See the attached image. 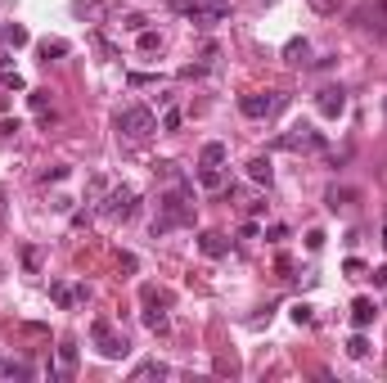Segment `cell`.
<instances>
[{"label": "cell", "mask_w": 387, "mask_h": 383, "mask_svg": "<svg viewBox=\"0 0 387 383\" xmlns=\"http://www.w3.org/2000/svg\"><path fill=\"white\" fill-rule=\"evenodd\" d=\"M144 325H149L153 334H167V329H172V320H167V311H153V302H149V311H144Z\"/></svg>", "instance_id": "2e32d148"}, {"label": "cell", "mask_w": 387, "mask_h": 383, "mask_svg": "<svg viewBox=\"0 0 387 383\" xmlns=\"http://www.w3.org/2000/svg\"><path fill=\"white\" fill-rule=\"evenodd\" d=\"M77 14H81V18L90 14V18H95V14H99V5H95V0H77Z\"/></svg>", "instance_id": "83f0119b"}, {"label": "cell", "mask_w": 387, "mask_h": 383, "mask_svg": "<svg viewBox=\"0 0 387 383\" xmlns=\"http://www.w3.org/2000/svg\"><path fill=\"white\" fill-rule=\"evenodd\" d=\"M315 109H320V118H343L347 113V90L343 86H324L320 95H315Z\"/></svg>", "instance_id": "ba28073f"}, {"label": "cell", "mask_w": 387, "mask_h": 383, "mask_svg": "<svg viewBox=\"0 0 387 383\" xmlns=\"http://www.w3.org/2000/svg\"><path fill=\"white\" fill-rule=\"evenodd\" d=\"M131 379H167V365L162 361H140L131 370Z\"/></svg>", "instance_id": "7c38bea8"}, {"label": "cell", "mask_w": 387, "mask_h": 383, "mask_svg": "<svg viewBox=\"0 0 387 383\" xmlns=\"http://www.w3.org/2000/svg\"><path fill=\"white\" fill-rule=\"evenodd\" d=\"M280 149H289V153H315V149H324V135L311 131V127L302 122V127H293V131L280 135Z\"/></svg>", "instance_id": "52a82bcc"}, {"label": "cell", "mask_w": 387, "mask_h": 383, "mask_svg": "<svg viewBox=\"0 0 387 383\" xmlns=\"http://www.w3.org/2000/svg\"><path fill=\"white\" fill-rule=\"evenodd\" d=\"M374 285H387V266H378V271H374Z\"/></svg>", "instance_id": "1f68e13d"}, {"label": "cell", "mask_w": 387, "mask_h": 383, "mask_svg": "<svg viewBox=\"0 0 387 383\" xmlns=\"http://www.w3.org/2000/svg\"><path fill=\"white\" fill-rule=\"evenodd\" d=\"M172 10L185 14V18H194L198 27H216V23L230 18V5H226V0H172Z\"/></svg>", "instance_id": "3957f363"}, {"label": "cell", "mask_w": 387, "mask_h": 383, "mask_svg": "<svg viewBox=\"0 0 387 383\" xmlns=\"http://www.w3.org/2000/svg\"><path fill=\"white\" fill-rule=\"evenodd\" d=\"M158 217H153V239H162L167 230H176V226H194V203H189V189H172V194H162L158 198Z\"/></svg>", "instance_id": "6da1fadb"}, {"label": "cell", "mask_w": 387, "mask_h": 383, "mask_svg": "<svg viewBox=\"0 0 387 383\" xmlns=\"http://www.w3.org/2000/svg\"><path fill=\"white\" fill-rule=\"evenodd\" d=\"M140 50H144V55H153V50H158V36H153V32H140Z\"/></svg>", "instance_id": "4316f807"}, {"label": "cell", "mask_w": 387, "mask_h": 383, "mask_svg": "<svg viewBox=\"0 0 387 383\" xmlns=\"http://www.w3.org/2000/svg\"><path fill=\"white\" fill-rule=\"evenodd\" d=\"M50 293H54V302H59V306H72V302H81V298H86V289H72V285H50Z\"/></svg>", "instance_id": "8fae6325"}, {"label": "cell", "mask_w": 387, "mask_h": 383, "mask_svg": "<svg viewBox=\"0 0 387 383\" xmlns=\"http://www.w3.org/2000/svg\"><path fill=\"white\" fill-rule=\"evenodd\" d=\"M118 131L126 135L131 144H144L153 131H158V118H153V109H144V104H131V109L118 113Z\"/></svg>", "instance_id": "7a4b0ae2"}, {"label": "cell", "mask_w": 387, "mask_h": 383, "mask_svg": "<svg viewBox=\"0 0 387 383\" xmlns=\"http://www.w3.org/2000/svg\"><path fill=\"white\" fill-rule=\"evenodd\" d=\"M284 104H289V95H284V90H266V95H261V90H252V95L239 99V113H243V118H270V113H280Z\"/></svg>", "instance_id": "277c9868"}, {"label": "cell", "mask_w": 387, "mask_h": 383, "mask_svg": "<svg viewBox=\"0 0 387 383\" xmlns=\"http://www.w3.org/2000/svg\"><path fill=\"white\" fill-rule=\"evenodd\" d=\"M5 135H18V118H10V122H0V140Z\"/></svg>", "instance_id": "f546056e"}, {"label": "cell", "mask_w": 387, "mask_h": 383, "mask_svg": "<svg viewBox=\"0 0 387 383\" xmlns=\"http://www.w3.org/2000/svg\"><path fill=\"white\" fill-rule=\"evenodd\" d=\"M248 181L270 185V181H275V172H270V158H252V163H248Z\"/></svg>", "instance_id": "30bf717a"}, {"label": "cell", "mask_w": 387, "mask_h": 383, "mask_svg": "<svg viewBox=\"0 0 387 383\" xmlns=\"http://www.w3.org/2000/svg\"><path fill=\"white\" fill-rule=\"evenodd\" d=\"M0 217H5V198H0Z\"/></svg>", "instance_id": "d6a6232c"}, {"label": "cell", "mask_w": 387, "mask_h": 383, "mask_svg": "<svg viewBox=\"0 0 387 383\" xmlns=\"http://www.w3.org/2000/svg\"><path fill=\"white\" fill-rule=\"evenodd\" d=\"M27 374H32L27 361H0V379H27Z\"/></svg>", "instance_id": "9a60e30c"}, {"label": "cell", "mask_w": 387, "mask_h": 383, "mask_svg": "<svg viewBox=\"0 0 387 383\" xmlns=\"http://www.w3.org/2000/svg\"><path fill=\"white\" fill-rule=\"evenodd\" d=\"M0 275H5V266H0Z\"/></svg>", "instance_id": "836d02e7"}, {"label": "cell", "mask_w": 387, "mask_h": 383, "mask_svg": "<svg viewBox=\"0 0 387 383\" xmlns=\"http://www.w3.org/2000/svg\"><path fill=\"white\" fill-rule=\"evenodd\" d=\"M293 320H297V325H311V306L297 302V306H293Z\"/></svg>", "instance_id": "484cf974"}, {"label": "cell", "mask_w": 387, "mask_h": 383, "mask_svg": "<svg viewBox=\"0 0 387 383\" xmlns=\"http://www.w3.org/2000/svg\"><path fill=\"white\" fill-rule=\"evenodd\" d=\"M198 158H203V167H221V163H226V144H221V140L203 144V153H198Z\"/></svg>", "instance_id": "5bb4252c"}, {"label": "cell", "mask_w": 387, "mask_h": 383, "mask_svg": "<svg viewBox=\"0 0 387 383\" xmlns=\"http://www.w3.org/2000/svg\"><path fill=\"white\" fill-rule=\"evenodd\" d=\"M122 27H126V32H144V14H126Z\"/></svg>", "instance_id": "cb8c5ba5"}, {"label": "cell", "mask_w": 387, "mask_h": 383, "mask_svg": "<svg viewBox=\"0 0 387 383\" xmlns=\"http://www.w3.org/2000/svg\"><path fill=\"white\" fill-rule=\"evenodd\" d=\"M203 252L207 257H226V239L221 235H203Z\"/></svg>", "instance_id": "ac0fdd59"}, {"label": "cell", "mask_w": 387, "mask_h": 383, "mask_svg": "<svg viewBox=\"0 0 387 383\" xmlns=\"http://www.w3.org/2000/svg\"><path fill=\"white\" fill-rule=\"evenodd\" d=\"M311 10L315 14H338L343 10V0H311Z\"/></svg>", "instance_id": "603a6c76"}, {"label": "cell", "mask_w": 387, "mask_h": 383, "mask_svg": "<svg viewBox=\"0 0 387 383\" xmlns=\"http://www.w3.org/2000/svg\"><path fill=\"white\" fill-rule=\"evenodd\" d=\"M347 352H351L356 361H360V356H365V352H369V343H365V339H360V334H356V339H351V343H347Z\"/></svg>", "instance_id": "d4e9b609"}, {"label": "cell", "mask_w": 387, "mask_h": 383, "mask_svg": "<svg viewBox=\"0 0 387 383\" xmlns=\"http://www.w3.org/2000/svg\"><path fill=\"white\" fill-rule=\"evenodd\" d=\"M23 266H27V271H36V266H41V252L27 248V252H23Z\"/></svg>", "instance_id": "f1b7e54d"}, {"label": "cell", "mask_w": 387, "mask_h": 383, "mask_svg": "<svg viewBox=\"0 0 387 383\" xmlns=\"http://www.w3.org/2000/svg\"><path fill=\"white\" fill-rule=\"evenodd\" d=\"M99 212H104V217H113V221L135 217V189H131V185H113L104 194V203H99Z\"/></svg>", "instance_id": "8992f818"}, {"label": "cell", "mask_w": 387, "mask_h": 383, "mask_svg": "<svg viewBox=\"0 0 387 383\" xmlns=\"http://www.w3.org/2000/svg\"><path fill=\"white\" fill-rule=\"evenodd\" d=\"M41 55H45V59H59V55H68V41H50V36H45V41H41Z\"/></svg>", "instance_id": "d6986e66"}, {"label": "cell", "mask_w": 387, "mask_h": 383, "mask_svg": "<svg viewBox=\"0 0 387 383\" xmlns=\"http://www.w3.org/2000/svg\"><path fill=\"white\" fill-rule=\"evenodd\" d=\"M284 59H289V64H302V59H306V41H302V36H293V41L284 45Z\"/></svg>", "instance_id": "e0dca14e"}, {"label": "cell", "mask_w": 387, "mask_h": 383, "mask_svg": "<svg viewBox=\"0 0 387 383\" xmlns=\"http://www.w3.org/2000/svg\"><path fill=\"white\" fill-rule=\"evenodd\" d=\"M198 181H203L207 189H221V185H226V176L216 172V167H203V176H198Z\"/></svg>", "instance_id": "ffe728a7"}, {"label": "cell", "mask_w": 387, "mask_h": 383, "mask_svg": "<svg viewBox=\"0 0 387 383\" xmlns=\"http://www.w3.org/2000/svg\"><path fill=\"white\" fill-rule=\"evenodd\" d=\"M351 198H356L351 189H329V208L338 212V208H347V203H351Z\"/></svg>", "instance_id": "44dd1931"}, {"label": "cell", "mask_w": 387, "mask_h": 383, "mask_svg": "<svg viewBox=\"0 0 387 383\" xmlns=\"http://www.w3.org/2000/svg\"><path fill=\"white\" fill-rule=\"evenodd\" d=\"M5 41H14V45H27V27L10 23V27H5Z\"/></svg>", "instance_id": "7402d4cb"}, {"label": "cell", "mask_w": 387, "mask_h": 383, "mask_svg": "<svg viewBox=\"0 0 387 383\" xmlns=\"http://www.w3.org/2000/svg\"><path fill=\"white\" fill-rule=\"evenodd\" d=\"M0 81H5V86H10V90H23V77H18V72H5V77H0Z\"/></svg>", "instance_id": "4dcf8cb0"}, {"label": "cell", "mask_w": 387, "mask_h": 383, "mask_svg": "<svg viewBox=\"0 0 387 383\" xmlns=\"http://www.w3.org/2000/svg\"><path fill=\"white\" fill-rule=\"evenodd\" d=\"M59 374H77V343H59Z\"/></svg>", "instance_id": "4fadbf2b"}, {"label": "cell", "mask_w": 387, "mask_h": 383, "mask_svg": "<svg viewBox=\"0 0 387 383\" xmlns=\"http://www.w3.org/2000/svg\"><path fill=\"white\" fill-rule=\"evenodd\" d=\"M374 311H378V306L369 302V298H356V306H351V325H356V329H365L369 320H374Z\"/></svg>", "instance_id": "9c48e42d"}, {"label": "cell", "mask_w": 387, "mask_h": 383, "mask_svg": "<svg viewBox=\"0 0 387 383\" xmlns=\"http://www.w3.org/2000/svg\"><path fill=\"white\" fill-rule=\"evenodd\" d=\"M90 339H95L99 356H108V361H122V356L131 352V343L122 339V334H118L113 325H108V320H95V325H90Z\"/></svg>", "instance_id": "5b68a950"}]
</instances>
